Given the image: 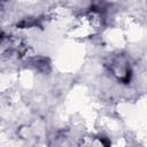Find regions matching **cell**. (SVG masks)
Returning <instances> with one entry per match:
<instances>
[{
    "instance_id": "obj_1",
    "label": "cell",
    "mask_w": 147,
    "mask_h": 147,
    "mask_svg": "<svg viewBox=\"0 0 147 147\" xmlns=\"http://www.w3.org/2000/svg\"><path fill=\"white\" fill-rule=\"evenodd\" d=\"M108 69L111 75L121 83H129L131 79L132 70L129 60L124 55H116L114 56L110 62L108 63Z\"/></svg>"
},
{
    "instance_id": "obj_2",
    "label": "cell",
    "mask_w": 147,
    "mask_h": 147,
    "mask_svg": "<svg viewBox=\"0 0 147 147\" xmlns=\"http://www.w3.org/2000/svg\"><path fill=\"white\" fill-rule=\"evenodd\" d=\"M5 1H6V0H0V7H1V6L5 3Z\"/></svg>"
}]
</instances>
